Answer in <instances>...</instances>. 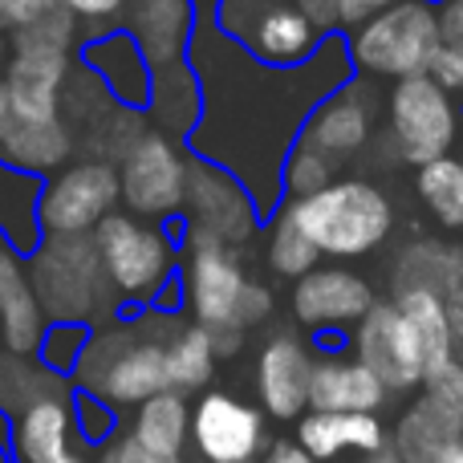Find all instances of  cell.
<instances>
[{
    "label": "cell",
    "instance_id": "ba28073f",
    "mask_svg": "<svg viewBox=\"0 0 463 463\" xmlns=\"http://www.w3.org/2000/svg\"><path fill=\"white\" fill-rule=\"evenodd\" d=\"M220 33L244 45L264 65L293 70L305 65L321 45V29L297 0H220Z\"/></svg>",
    "mask_w": 463,
    "mask_h": 463
},
{
    "label": "cell",
    "instance_id": "f35d334b",
    "mask_svg": "<svg viewBox=\"0 0 463 463\" xmlns=\"http://www.w3.org/2000/svg\"><path fill=\"white\" fill-rule=\"evenodd\" d=\"M94 463H187V459H163V456H155V451H146L143 443H138L135 435L122 427V431L114 435L110 443H102V448L94 451Z\"/></svg>",
    "mask_w": 463,
    "mask_h": 463
},
{
    "label": "cell",
    "instance_id": "484cf974",
    "mask_svg": "<svg viewBox=\"0 0 463 463\" xmlns=\"http://www.w3.org/2000/svg\"><path fill=\"white\" fill-rule=\"evenodd\" d=\"M127 427L146 451L163 459H187L192 451V394L184 391H159L135 411H127Z\"/></svg>",
    "mask_w": 463,
    "mask_h": 463
},
{
    "label": "cell",
    "instance_id": "d4e9b609",
    "mask_svg": "<svg viewBox=\"0 0 463 463\" xmlns=\"http://www.w3.org/2000/svg\"><path fill=\"white\" fill-rule=\"evenodd\" d=\"M146 114H151L155 130H163V135L179 138V143L192 138V130L200 127V114H203V86L187 57L151 70V102H146Z\"/></svg>",
    "mask_w": 463,
    "mask_h": 463
},
{
    "label": "cell",
    "instance_id": "603a6c76",
    "mask_svg": "<svg viewBox=\"0 0 463 463\" xmlns=\"http://www.w3.org/2000/svg\"><path fill=\"white\" fill-rule=\"evenodd\" d=\"M463 280V244L419 236L402 244L391 260V297L399 293H439L448 297Z\"/></svg>",
    "mask_w": 463,
    "mask_h": 463
},
{
    "label": "cell",
    "instance_id": "8fae6325",
    "mask_svg": "<svg viewBox=\"0 0 463 463\" xmlns=\"http://www.w3.org/2000/svg\"><path fill=\"white\" fill-rule=\"evenodd\" d=\"M179 224H184V232H195V236L220 240V244H228V248H244L248 240H256L264 216H260V208H256L252 192H248L228 167L192 155V167H187V200H184Z\"/></svg>",
    "mask_w": 463,
    "mask_h": 463
},
{
    "label": "cell",
    "instance_id": "b9f144b4",
    "mask_svg": "<svg viewBox=\"0 0 463 463\" xmlns=\"http://www.w3.org/2000/svg\"><path fill=\"white\" fill-rule=\"evenodd\" d=\"M65 8H70L78 21H90V24H106L114 21V16L127 8V0H61Z\"/></svg>",
    "mask_w": 463,
    "mask_h": 463
},
{
    "label": "cell",
    "instance_id": "e0dca14e",
    "mask_svg": "<svg viewBox=\"0 0 463 463\" xmlns=\"http://www.w3.org/2000/svg\"><path fill=\"white\" fill-rule=\"evenodd\" d=\"M317 350L297 329H277L256 354V407L272 423H297L309 411V378Z\"/></svg>",
    "mask_w": 463,
    "mask_h": 463
},
{
    "label": "cell",
    "instance_id": "60d3db41",
    "mask_svg": "<svg viewBox=\"0 0 463 463\" xmlns=\"http://www.w3.org/2000/svg\"><path fill=\"white\" fill-rule=\"evenodd\" d=\"M57 5H61V0H0V33L24 29V24L41 21V16Z\"/></svg>",
    "mask_w": 463,
    "mask_h": 463
},
{
    "label": "cell",
    "instance_id": "4fadbf2b",
    "mask_svg": "<svg viewBox=\"0 0 463 463\" xmlns=\"http://www.w3.org/2000/svg\"><path fill=\"white\" fill-rule=\"evenodd\" d=\"M378 305V288L362 272L345 269L342 260L309 269L288 288V313L309 334H350Z\"/></svg>",
    "mask_w": 463,
    "mask_h": 463
},
{
    "label": "cell",
    "instance_id": "9c48e42d",
    "mask_svg": "<svg viewBox=\"0 0 463 463\" xmlns=\"http://www.w3.org/2000/svg\"><path fill=\"white\" fill-rule=\"evenodd\" d=\"M187 167L192 155H184L179 138L163 130H143L118 159L122 208L155 224H175L187 200Z\"/></svg>",
    "mask_w": 463,
    "mask_h": 463
},
{
    "label": "cell",
    "instance_id": "f1b7e54d",
    "mask_svg": "<svg viewBox=\"0 0 463 463\" xmlns=\"http://www.w3.org/2000/svg\"><path fill=\"white\" fill-rule=\"evenodd\" d=\"M220 354H216V337L212 329H203L200 321L184 317V326L171 334L167 342V383L171 391L184 394H203L216 378Z\"/></svg>",
    "mask_w": 463,
    "mask_h": 463
},
{
    "label": "cell",
    "instance_id": "9a60e30c",
    "mask_svg": "<svg viewBox=\"0 0 463 463\" xmlns=\"http://www.w3.org/2000/svg\"><path fill=\"white\" fill-rule=\"evenodd\" d=\"M378 127V90L362 78H345L337 90H329L309 110L301 127V138L329 155L334 163H345L362 155Z\"/></svg>",
    "mask_w": 463,
    "mask_h": 463
},
{
    "label": "cell",
    "instance_id": "e575fe53",
    "mask_svg": "<svg viewBox=\"0 0 463 463\" xmlns=\"http://www.w3.org/2000/svg\"><path fill=\"white\" fill-rule=\"evenodd\" d=\"M90 334H94V326H81V321H49L45 337L37 345V362L73 383V374L81 366V354L90 345Z\"/></svg>",
    "mask_w": 463,
    "mask_h": 463
},
{
    "label": "cell",
    "instance_id": "2e32d148",
    "mask_svg": "<svg viewBox=\"0 0 463 463\" xmlns=\"http://www.w3.org/2000/svg\"><path fill=\"white\" fill-rule=\"evenodd\" d=\"M8 456L13 463H94V448L73 423V386L41 394L24 411H16Z\"/></svg>",
    "mask_w": 463,
    "mask_h": 463
},
{
    "label": "cell",
    "instance_id": "74e56055",
    "mask_svg": "<svg viewBox=\"0 0 463 463\" xmlns=\"http://www.w3.org/2000/svg\"><path fill=\"white\" fill-rule=\"evenodd\" d=\"M297 5L313 16L317 29H358L362 21L391 8L394 0H297Z\"/></svg>",
    "mask_w": 463,
    "mask_h": 463
},
{
    "label": "cell",
    "instance_id": "30bf717a",
    "mask_svg": "<svg viewBox=\"0 0 463 463\" xmlns=\"http://www.w3.org/2000/svg\"><path fill=\"white\" fill-rule=\"evenodd\" d=\"M122 208L118 163L110 159H78L41 184V232L45 236H90L110 212Z\"/></svg>",
    "mask_w": 463,
    "mask_h": 463
},
{
    "label": "cell",
    "instance_id": "d6986e66",
    "mask_svg": "<svg viewBox=\"0 0 463 463\" xmlns=\"http://www.w3.org/2000/svg\"><path fill=\"white\" fill-rule=\"evenodd\" d=\"M391 402L383 378L345 350H317L309 378V411H378Z\"/></svg>",
    "mask_w": 463,
    "mask_h": 463
},
{
    "label": "cell",
    "instance_id": "836d02e7",
    "mask_svg": "<svg viewBox=\"0 0 463 463\" xmlns=\"http://www.w3.org/2000/svg\"><path fill=\"white\" fill-rule=\"evenodd\" d=\"M337 179V163L329 155H321L317 146H309L305 138H297L293 151L280 163V195L285 200H305V195L321 192Z\"/></svg>",
    "mask_w": 463,
    "mask_h": 463
},
{
    "label": "cell",
    "instance_id": "7c38bea8",
    "mask_svg": "<svg viewBox=\"0 0 463 463\" xmlns=\"http://www.w3.org/2000/svg\"><path fill=\"white\" fill-rule=\"evenodd\" d=\"M272 419L228 391H203L192 402V451L200 463H256L269 451Z\"/></svg>",
    "mask_w": 463,
    "mask_h": 463
},
{
    "label": "cell",
    "instance_id": "8d00e7d4",
    "mask_svg": "<svg viewBox=\"0 0 463 463\" xmlns=\"http://www.w3.org/2000/svg\"><path fill=\"white\" fill-rule=\"evenodd\" d=\"M419 399H423L427 407H431L435 415H439L443 423L451 427V431L463 435V358L448 362L439 374L427 378V383H423V394H419Z\"/></svg>",
    "mask_w": 463,
    "mask_h": 463
},
{
    "label": "cell",
    "instance_id": "7bdbcfd3",
    "mask_svg": "<svg viewBox=\"0 0 463 463\" xmlns=\"http://www.w3.org/2000/svg\"><path fill=\"white\" fill-rule=\"evenodd\" d=\"M439 37L448 45H463V0H439Z\"/></svg>",
    "mask_w": 463,
    "mask_h": 463
},
{
    "label": "cell",
    "instance_id": "83f0119b",
    "mask_svg": "<svg viewBox=\"0 0 463 463\" xmlns=\"http://www.w3.org/2000/svg\"><path fill=\"white\" fill-rule=\"evenodd\" d=\"M41 184H45L41 175L16 171L13 163L0 159V232H5L8 248H16V252H24V256L45 240L41 216H37Z\"/></svg>",
    "mask_w": 463,
    "mask_h": 463
},
{
    "label": "cell",
    "instance_id": "ffe728a7",
    "mask_svg": "<svg viewBox=\"0 0 463 463\" xmlns=\"http://www.w3.org/2000/svg\"><path fill=\"white\" fill-rule=\"evenodd\" d=\"M297 443L317 463H334L337 456H374L391 443L378 411H305L297 419Z\"/></svg>",
    "mask_w": 463,
    "mask_h": 463
},
{
    "label": "cell",
    "instance_id": "5bb4252c",
    "mask_svg": "<svg viewBox=\"0 0 463 463\" xmlns=\"http://www.w3.org/2000/svg\"><path fill=\"white\" fill-rule=\"evenodd\" d=\"M350 354L358 362H366V366L383 378V386L391 394L423 391V383H427L419 345H415V337H411V326L402 321L394 301H378L374 309L350 329Z\"/></svg>",
    "mask_w": 463,
    "mask_h": 463
},
{
    "label": "cell",
    "instance_id": "cb8c5ba5",
    "mask_svg": "<svg viewBox=\"0 0 463 463\" xmlns=\"http://www.w3.org/2000/svg\"><path fill=\"white\" fill-rule=\"evenodd\" d=\"M73 146H78V138H73V127L65 118L53 122L5 118V127H0V159L41 179L61 171L73 159Z\"/></svg>",
    "mask_w": 463,
    "mask_h": 463
},
{
    "label": "cell",
    "instance_id": "277c9868",
    "mask_svg": "<svg viewBox=\"0 0 463 463\" xmlns=\"http://www.w3.org/2000/svg\"><path fill=\"white\" fill-rule=\"evenodd\" d=\"M24 260L49 321H81L98 329L122 317V301L102 269L94 236H45Z\"/></svg>",
    "mask_w": 463,
    "mask_h": 463
},
{
    "label": "cell",
    "instance_id": "52a82bcc",
    "mask_svg": "<svg viewBox=\"0 0 463 463\" xmlns=\"http://www.w3.org/2000/svg\"><path fill=\"white\" fill-rule=\"evenodd\" d=\"M459 122L463 114L456 94H448L431 73L399 78L386 98V146L407 167H423V163L451 155Z\"/></svg>",
    "mask_w": 463,
    "mask_h": 463
},
{
    "label": "cell",
    "instance_id": "bcb514c9",
    "mask_svg": "<svg viewBox=\"0 0 463 463\" xmlns=\"http://www.w3.org/2000/svg\"><path fill=\"white\" fill-rule=\"evenodd\" d=\"M5 49H8V33H0V127H5V118H8V90H5Z\"/></svg>",
    "mask_w": 463,
    "mask_h": 463
},
{
    "label": "cell",
    "instance_id": "3957f363",
    "mask_svg": "<svg viewBox=\"0 0 463 463\" xmlns=\"http://www.w3.org/2000/svg\"><path fill=\"white\" fill-rule=\"evenodd\" d=\"M293 224L317 244L321 260H362L394 236V203L374 179L345 175L305 200H280Z\"/></svg>",
    "mask_w": 463,
    "mask_h": 463
},
{
    "label": "cell",
    "instance_id": "7dc6e473",
    "mask_svg": "<svg viewBox=\"0 0 463 463\" xmlns=\"http://www.w3.org/2000/svg\"><path fill=\"white\" fill-rule=\"evenodd\" d=\"M439 463H463V435H451L448 448H443V456H439Z\"/></svg>",
    "mask_w": 463,
    "mask_h": 463
},
{
    "label": "cell",
    "instance_id": "5b68a950",
    "mask_svg": "<svg viewBox=\"0 0 463 463\" xmlns=\"http://www.w3.org/2000/svg\"><path fill=\"white\" fill-rule=\"evenodd\" d=\"M179 232L184 224H171V232L155 220L130 216L127 208L110 212L90 236L98 244L102 269L110 277L114 293L122 301V313L151 309L167 285L179 277Z\"/></svg>",
    "mask_w": 463,
    "mask_h": 463
},
{
    "label": "cell",
    "instance_id": "8992f818",
    "mask_svg": "<svg viewBox=\"0 0 463 463\" xmlns=\"http://www.w3.org/2000/svg\"><path fill=\"white\" fill-rule=\"evenodd\" d=\"M439 41V13L431 0H394L391 8L350 29L345 49L358 73L399 81L411 73H427Z\"/></svg>",
    "mask_w": 463,
    "mask_h": 463
},
{
    "label": "cell",
    "instance_id": "1f68e13d",
    "mask_svg": "<svg viewBox=\"0 0 463 463\" xmlns=\"http://www.w3.org/2000/svg\"><path fill=\"white\" fill-rule=\"evenodd\" d=\"M65 386H73V383L61 374H53V370H45L37 362V354L0 350V407H5L8 415L24 411L33 399H41V394L65 391Z\"/></svg>",
    "mask_w": 463,
    "mask_h": 463
},
{
    "label": "cell",
    "instance_id": "ee69618b",
    "mask_svg": "<svg viewBox=\"0 0 463 463\" xmlns=\"http://www.w3.org/2000/svg\"><path fill=\"white\" fill-rule=\"evenodd\" d=\"M256 463H317V459H313L297 439H272L269 451H264Z\"/></svg>",
    "mask_w": 463,
    "mask_h": 463
},
{
    "label": "cell",
    "instance_id": "7a4b0ae2",
    "mask_svg": "<svg viewBox=\"0 0 463 463\" xmlns=\"http://www.w3.org/2000/svg\"><path fill=\"white\" fill-rule=\"evenodd\" d=\"M179 288H184V313L212 334L220 329L252 334L277 309L272 288L248 277L236 248L195 232H179Z\"/></svg>",
    "mask_w": 463,
    "mask_h": 463
},
{
    "label": "cell",
    "instance_id": "816d5d0a",
    "mask_svg": "<svg viewBox=\"0 0 463 463\" xmlns=\"http://www.w3.org/2000/svg\"><path fill=\"white\" fill-rule=\"evenodd\" d=\"M5 248H8V240H5V232H0V252H5Z\"/></svg>",
    "mask_w": 463,
    "mask_h": 463
},
{
    "label": "cell",
    "instance_id": "f907efd6",
    "mask_svg": "<svg viewBox=\"0 0 463 463\" xmlns=\"http://www.w3.org/2000/svg\"><path fill=\"white\" fill-rule=\"evenodd\" d=\"M0 463H13V456H8V443H0Z\"/></svg>",
    "mask_w": 463,
    "mask_h": 463
},
{
    "label": "cell",
    "instance_id": "6da1fadb",
    "mask_svg": "<svg viewBox=\"0 0 463 463\" xmlns=\"http://www.w3.org/2000/svg\"><path fill=\"white\" fill-rule=\"evenodd\" d=\"M184 326V313L138 309L106 321L90 334L73 386L98 394L102 402L118 407L122 415L146 402L151 394L167 391V342Z\"/></svg>",
    "mask_w": 463,
    "mask_h": 463
},
{
    "label": "cell",
    "instance_id": "ab89813d",
    "mask_svg": "<svg viewBox=\"0 0 463 463\" xmlns=\"http://www.w3.org/2000/svg\"><path fill=\"white\" fill-rule=\"evenodd\" d=\"M427 73H431V78L439 81L448 94L463 98V45H448V41H439V49L431 53Z\"/></svg>",
    "mask_w": 463,
    "mask_h": 463
},
{
    "label": "cell",
    "instance_id": "f546056e",
    "mask_svg": "<svg viewBox=\"0 0 463 463\" xmlns=\"http://www.w3.org/2000/svg\"><path fill=\"white\" fill-rule=\"evenodd\" d=\"M415 195L439 228L463 232V159L443 155L415 167Z\"/></svg>",
    "mask_w": 463,
    "mask_h": 463
},
{
    "label": "cell",
    "instance_id": "f6af8a7d",
    "mask_svg": "<svg viewBox=\"0 0 463 463\" xmlns=\"http://www.w3.org/2000/svg\"><path fill=\"white\" fill-rule=\"evenodd\" d=\"M443 305H448V321H451V337H456V354L463 358V280L451 288L448 297H443Z\"/></svg>",
    "mask_w": 463,
    "mask_h": 463
},
{
    "label": "cell",
    "instance_id": "7402d4cb",
    "mask_svg": "<svg viewBox=\"0 0 463 463\" xmlns=\"http://www.w3.org/2000/svg\"><path fill=\"white\" fill-rule=\"evenodd\" d=\"M122 13L151 70L187 57L195 37V0H127Z\"/></svg>",
    "mask_w": 463,
    "mask_h": 463
},
{
    "label": "cell",
    "instance_id": "d6a6232c",
    "mask_svg": "<svg viewBox=\"0 0 463 463\" xmlns=\"http://www.w3.org/2000/svg\"><path fill=\"white\" fill-rule=\"evenodd\" d=\"M264 260H269L272 277L297 280V277H305L309 269H317V264H321V252H317V244H313V240L293 224V216H288L285 208H277V212L269 216Z\"/></svg>",
    "mask_w": 463,
    "mask_h": 463
},
{
    "label": "cell",
    "instance_id": "4dcf8cb0",
    "mask_svg": "<svg viewBox=\"0 0 463 463\" xmlns=\"http://www.w3.org/2000/svg\"><path fill=\"white\" fill-rule=\"evenodd\" d=\"M451 435H459V431H451V427L443 423V419L435 415L423 399H415L399 415V423H394L391 451L402 463H439V456H443V448H448Z\"/></svg>",
    "mask_w": 463,
    "mask_h": 463
},
{
    "label": "cell",
    "instance_id": "c3c4849f",
    "mask_svg": "<svg viewBox=\"0 0 463 463\" xmlns=\"http://www.w3.org/2000/svg\"><path fill=\"white\" fill-rule=\"evenodd\" d=\"M358 463H402L399 456L391 451V443H386L383 451H374V456H358Z\"/></svg>",
    "mask_w": 463,
    "mask_h": 463
},
{
    "label": "cell",
    "instance_id": "4316f807",
    "mask_svg": "<svg viewBox=\"0 0 463 463\" xmlns=\"http://www.w3.org/2000/svg\"><path fill=\"white\" fill-rule=\"evenodd\" d=\"M399 305L402 321L411 326V337L419 345V358H423V374H439L448 362H456V337H451V321H448V305L439 293H399L391 297Z\"/></svg>",
    "mask_w": 463,
    "mask_h": 463
},
{
    "label": "cell",
    "instance_id": "ac0fdd59",
    "mask_svg": "<svg viewBox=\"0 0 463 463\" xmlns=\"http://www.w3.org/2000/svg\"><path fill=\"white\" fill-rule=\"evenodd\" d=\"M78 61L110 90V98L130 110H146L151 102V61L127 29H102L78 49Z\"/></svg>",
    "mask_w": 463,
    "mask_h": 463
},
{
    "label": "cell",
    "instance_id": "d590c367",
    "mask_svg": "<svg viewBox=\"0 0 463 463\" xmlns=\"http://www.w3.org/2000/svg\"><path fill=\"white\" fill-rule=\"evenodd\" d=\"M73 423H78V435L90 443V448H102V443H110L114 435L122 431V423H127V415H122L118 407H110V402H102L98 394H86L73 386Z\"/></svg>",
    "mask_w": 463,
    "mask_h": 463
},
{
    "label": "cell",
    "instance_id": "44dd1931",
    "mask_svg": "<svg viewBox=\"0 0 463 463\" xmlns=\"http://www.w3.org/2000/svg\"><path fill=\"white\" fill-rule=\"evenodd\" d=\"M49 317L33 288L29 260L16 248L0 252V350L8 354H37Z\"/></svg>",
    "mask_w": 463,
    "mask_h": 463
},
{
    "label": "cell",
    "instance_id": "681fc988",
    "mask_svg": "<svg viewBox=\"0 0 463 463\" xmlns=\"http://www.w3.org/2000/svg\"><path fill=\"white\" fill-rule=\"evenodd\" d=\"M13 419L16 415H8V411L0 407V443H8V435H13Z\"/></svg>",
    "mask_w": 463,
    "mask_h": 463
}]
</instances>
